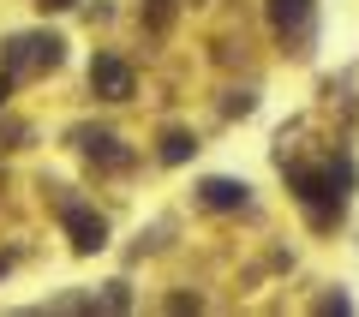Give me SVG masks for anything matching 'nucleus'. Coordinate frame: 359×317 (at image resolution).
Segmentation results:
<instances>
[{
	"mask_svg": "<svg viewBox=\"0 0 359 317\" xmlns=\"http://www.w3.org/2000/svg\"><path fill=\"white\" fill-rule=\"evenodd\" d=\"M60 222H66V234H72L78 252H102V245H108V222L96 216V210H84V203H66Z\"/></svg>",
	"mask_w": 359,
	"mask_h": 317,
	"instance_id": "obj_1",
	"label": "nucleus"
},
{
	"mask_svg": "<svg viewBox=\"0 0 359 317\" xmlns=\"http://www.w3.org/2000/svg\"><path fill=\"white\" fill-rule=\"evenodd\" d=\"M90 84H96V96L126 102V96H132V66L114 60V54H96V66H90Z\"/></svg>",
	"mask_w": 359,
	"mask_h": 317,
	"instance_id": "obj_2",
	"label": "nucleus"
},
{
	"mask_svg": "<svg viewBox=\"0 0 359 317\" xmlns=\"http://www.w3.org/2000/svg\"><path fill=\"white\" fill-rule=\"evenodd\" d=\"M54 60H60V42L54 36H18L13 48H6V66H13V72L18 66H54Z\"/></svg>",
	"mask_w": 359,
	"mask_h": 317,
	"instance_id": "obj_3",
	"label": "nucleus"
},
{
	"mask_svg": "<svg viewBox=\"0 0 359 317\" xmlns=\"http://www.w3.org/2000/svg\"><path fill=\"white\" fill-rule=\"evenodd\" d=\"M78 144H84V156H96V162L126 168V150H120V138H114V132H78Z\"/></svg>",
	"mask_w": 359,
	"mask_h": 317,
	"instance_id": "obj_4",
	"label": "nucleus"
},
{
	"mask_svg": "<svg viewBox=\"0 0 359 317\" xmlns=\"http://www.w3.org/2000/svg\"><path fill=\"white\" fill-rule=\"evenodd\" d=\"M204 203H210V210H240L245 186H240V180H204Z\"/></svg>",
	"mask_w": 359,
	"mask_h": 317,
	"instance_id": "obj_5",
	"label": "nucleus"
},
{
	"mask_svg": "<svg viewBox=\"0 0 359 317\" xmlns=\"http://www.w3.org/2000/svg\"><path fill=\"white\" fill-rule=\"evenodd\" d=\"M311 18V0H269V25L276 30H299Z\"/></svg>",
	"mask_w": 359,
	"mask_h": 317,
	"instance_id": "obj_6",
	"label": "nucleus"
},
{
	"mask_svg": "<svg viewBox=\"0 0 359 317\" xmlns=\"http://www.w3.org/2000/svg\"><path fill=\"white\" fill-rule=\"evenodd\" d=\"M186 156H192V138H186V132H168L162 138V162H186Z\"/></svg>",
	"mask_w": 359,
	"mask_h": 317,
	"instance_id": "obj_7",
	"label": "nucleus"
},
{
	"mask_svg": "<svg viewBox=\"0 0 359 317\" xmlns=\"http://www.w3.org/2000/svg\"><path fill=\"white\" fill-rule=\"evenodd\" d=\"M66 6H78V0H42V13H66Z\"/></svg>",
	"mask_w": 359,
	"mask_h": 317,
	"instance_id": "obj_8",
	"label": "nucleus"
},
{
	"mask_svg": "<svg viewBox=\"0 0 359 317\" xmlns=\"http://www.w3.org/2000/svg\"><path fill=\"white\" fill-rule=\"evenodd\" d=\"M6 96H13V72H0V102H6Z\"/></svg>",
	"mask_w": 359,
	"mask_h": 317,
	"instance_id": "obj_9",
	"label": "nucleus"
}]
</instances>
